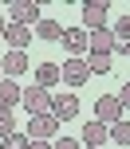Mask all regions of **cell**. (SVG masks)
I'll return each mask as SVG.
<instances>
[{
    "label": "cell",
    "mask_w": 130,
    "mask_h": 149,
    "mask_svg": "<svg viewBox=\"0 0 130 149\" xmlns=\"http://www.w3.org/2000/svg\"><path fill=\"white\" fill-rule=\"evenodd\" d=\"M110 141H118V145H130V122H126V118H118L115 126H110Z\"/></svg>",
    "instance_id": "obj_16"
},
{
    "label": "cell",
    "mask_w": 130,
    "mask_h": 149,
    "mask_svg": "<svg viewBox=\"0 0 130 149\" xmlns=\"http://www.w3.org/2000/svg\"><path fill=\"white\" fill-rule=\"evenodd\" d=\"M8 134H16V118H12V110H0V141Z\"/></svg>",
    "instance_id": "obj_19"
},
{
    "label": "cell",
    "mask_w": 130,
    "mask_h": 149,
    "mask_svg": "<svg viewBox=\"0 0 130 149\" xmlns=\"http://www.w3.org/2000/svg\"><path fill=\"white\" fill-rule=\"evenodd\" d=\"M28 149H51L47 141H28Z\"/></svg>",
    "instance_id": "obj_24"
},
{
    "label": "cell",
    "mask_w": 130,
    "mask_h": 149,
    "mask_svg": "<svg viewBox=\"0 0 130 149\" xmlns=\"http://www.w3.org/2000/svg\"><path fill=\"white\" fill-rule=\"evenodd\" d=\"M110 141V126H103V122H87V126H83V149H103V145H107Z\"/></svg>",
    "instance_id": "obj_7"
},
{
    "label": "cell",
    "mask_w": 130,
    "mask_h": 149,
    "mask_svg": "<svg viewBox=\"0 0 130 149\" xmlns=\"http://www.w3.org/2000/svg\"><path fill=\"white\" fill-rule=\"evenodd\" d=\"M59 126H63V122L55 118V114H39V118H28V141H51Z\"/></svg>",
    "instance_id": "obj_2"
},
{
    "label": "cell",
    "mask_w": 130,
    "mask_h": 149,
    "mask_svg": "<svg viewBox=\"0 0 130 149\" xmlns=\"http://www.w3.org/2000/svg\"><path fill=\"white\" fill-rule=\"evenodd\" d=\"M115 98H118V102H122V110H130V82H122V90H118Z\"/></svg>",
    "instance_id": "obj_21"
},
{
    "label": "cell",
    "mask_w": 130,
    "mask_h": 149,
    "mask_svg": "<svg viewBox=\"0 0 130 149\" xmlns=\"http://www.w3.org/2000/svg\"><path fill=\"white\" fill-rule=\"evenodd\" d=\"M59 79L67 82V86H83L87 79H91V67H87V59H67L59 67Z\"/></svg>",
    "instance_id": "obj_5"
},
{
    "label": "cell",
    "mask_w": 130,
    "mask_h": 149,
    "mask_svg": "<svg viewBox=\"0 0 130 149\" xmlns=\"http://www.w3.org/2000/svg\"><path fill=\"white\" fill-rule=\"evenodd\" d=\"M0 39H8V47H12V51H24V47L32 43V28H20V24H8Z\"/></svg>",
    "instance_id": "obj_12"
},
{
    "label": "cell",
    "mask_w": 130,
    "mask_h": 149,
    "mask_svg": "<svg viewBox=\"0 0 130 149\" xmlns=\"http://www.w3.org/2000/svg\"><path fill=\"white\" fill-rule=\"evenodd\" d=\"M20 82L16 79H0V110H12V106H20Z\"/></svg>",
    "instance_id": "obj_13"
},
{
    "label": "cell",
    "mask_w": 130,
    "mask_h": 149,
    "mask_svg": "<svg viewBox=\"0 0 130 149\" xmlns=\"http://www.w3.org/2000/svg\"><path fill=\"white\" fill-rule=\"evenodd\" d=\"M0 149H28V134H20V130H16V134H8L4 141H0Z\"/></svg>",
    "instance_id": "obj_18"
},
{
    "label": "cell",
    "mask_w": 130,
    "mask_h": 149,
    "mask_svg": "<svg viewBox=\"0 0 130 149\" xmlns=\"http://www.w3.org/2000/svg\"><path fill=\"white\" fill-rule=\"evenodd\" d=\"M36 36L47 39V43H59V39H63V24L59 20H39L36 24Z\"/></svg>",
    "instance_id": "obj_15"
},
{
    "label": "cell",
    "mask_w": 130,
    "mask_h": 149,
    "mask_svg": "<svg viewBox=\"0 0 130 149\" xmlns=\"http://www.w3.org/2000/svg\"><path fill=\"white\" fill-rule=\"evenodd\" d=\"M39 20H44L39 16V4H32V0H16L12 12H8V24H20V28H36Z\"/></svg>",
    "instance_id": "obj_4"
},
{
    "label": "cell",
    "mask_w": 130,
    "mask_h": 149,
    "mask_svg": "<svg viewBox=\"0 0 130 149\" xmlns=\"http://www.w3.org/2000/svg\"><path fill=\"white\" fill-rule=\"evenodd\" d=\"M110 31H115V39H130V16H122V20H118Z\"/></svg>",
    "instance_id": "obj_20"
},
{
    "label": "cell",
    "mask_w": 130,
    "mask_h": 149,
    "mask_svg": "<svg viewBox=\"0 0 130 149\" xmlns=\"http://www.w3.org/2000/svg\"><path fill=\"white\" fill-rule=\"evenodd\" d=\"M115 51L118 55H130V39H115Z\"/></svg>",
    "instance_id": "obj_23"
},
{
    "label": "cell",
    "mask_w": 130,
    "mask_h": 149,
    "mask_svg": "<svg viewBox=\"0 0 130 149\" xmlns=\"http://www.w3.org/2000/svg\"><path fill=\"white\" fill-rule=\"evenodd\" d=\"M4 28H8V20H4V16H0V36H4Z\"/></svg>",
    "instance_id": "obj_25"
},
{
    "label": "cell",
    "mask_w": 130,
    "mask_h": 149,
    "mask_svg": "<svg viewBox=\"0 0 130 149\" xmlns=\"http://www.w3.org/2000/svg\"><path fill=\"white\" fill-rule=\"evenodd\" d=\"M0 71H4V79H16V74L32 71V63H28V55H24V51H8L4 59H0Z\"/></svg>",
    "instance_id": "obj_10"
},
{
    "label": "cell",
    "mask_w": 130,
    "mask_h": 149,
    "mask_svg": "<svg viewBox=\"0 0 130 149\" xmlns=\"http://www.w3.org/2000/svg\"><path fill=\"white\" fill-rule=\"evenodd\" d=\"M118 118H122V102H118L115 94H99V98H95V122L115 126Z\"/></svg>",
    "instance_id": "obj_3"
},
{
    "label": "cell",
    "mask_w": 130,
    "mask_h": 149,
    "mask_svg": "<svg viewBox=\"0 0 130 149\" xmlns=\"http://www.w3.org/2000/svg\"><path fill=\"white\" fill-rule=\"evenodd\" d=\"M51 114H55L59 122H71V118L79 114V98H75V94H55V98H51Z\"/></svg>",
    "instance_id": "obj_9"
},
{
    "label": "cell",
    "mask_w": 130,
    "mask_h": 149,
    "mask_svg": "<svg viewBox=\"0 0 130 149\" xmlns=\"http://www.w3.org/2000/svg\"><path fill=\"white\" fill-rule=\"evenodd\" d=\"M83 28H87V31H99V28H107V4H99V0L83 4Z\"/></svg>",
    "instance_id": "obj_8"
},
{
    "label": "cell",
    "mask_w": 130,
    "mask_h": 149,
    "mask_svg": "<svg viewBox=\"0 0 130 149\" xmlns=\"http://www.w3.org/2000/svg\"><path fill=\"white\" fill-rule=\"evenodd\" d=\"M91 55H110L115 51V31L110 28H99V31H91V47H87Z\"/></svg>",
    "instance_id": "obj_11"
},
{
    "label": "cell",
    "mask_w": 130,
    "mask_h": 149,
    "mask_svg": "<svg viewBox=\"0 0 130 149\" xmlns=\"http://www.w3.org/2000/svg\"><path fill=\"white\" fill-rule=\"evenodd\" d=\"M63 47L71 51V59H79V55L91 47V31L87 28H63Z\"/></svg>",
    "instance_id": "obj_6"
},
{
    "label": "cell",
    "mask_w": 130,
    "mask_h": 149,
    "mask_svg": "<svg viewBox=\"0 0 130 149\" xmlns=\"http://www.w3.org/2000/svg\"><path fill=\"white\" fill-rule=\"evenodd\" d=\"M87 67H91V74H107L110 71V55H91L87 51Z\"/></svg>",
    "instance_id": "obj_17"
},
{
    "label": "cell",
    "mask_w": 130,
    "mask_h": 149,
    "mask_svg": "<svg viewBox=\"0 0 130 149\" xmlns=\"http://www.w3.org/2000/svg\"><path fill=\"white\" fill-rule=\"evenodd\" d=\"M20 106L28 110V118L51 114V90H44V86H36V82H32V86H28V90L20 94Z\"/></svg>",
    "instance_id": "obj_1"
},
{
    "label": "cell",
    "mask_w": 130,
    "mask_h": 149,
    "mask_svg": "<svg viewBox=\"0 0 130 149\" xmlns=\"http://www.w3.org/2000/svg\"><path fill=\"white\" fill-rule=\"evenodd\" d=\"M51 149H79V141H71V137H59V141H55Z\"/></svg>",
    "instance_id": "obj_22"
},
{
    "label": "cell",
    "mask_w": 130,
    "mask_h": 149,
    "mask_svg": "<svg viewBox=\"0 0 130 149\" xmlns=\"http://www.w3.org/2000/svg\"><path fill=\"white\" fill-rule=\"evenodd\" d=\"M55 82H63V79H59V63H39V67H36V86L51 90Z\"/></svg>",
    "instance_id": "obj_14"
}]
</instances>
